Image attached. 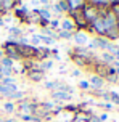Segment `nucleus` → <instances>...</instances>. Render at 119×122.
I'll return each instance as SVG.
<instances>
[{
	"mask_svg": "<svg viewBox=\"0 0 119 122\" xmlns=\"http://www.w3.org/2000/svg\"><path fill=\"white\" fill-rule=\"evenodd\" d=\"M0 66H5V67L13 69V67H15V63H13L10 58H6V56H0Z\"/></svg>",
	"mask_w": 119,
	"mask_h": 122,
	"instance_id": "nucleus-21",
	"label": "nucleus"
},
{
	"mask_svg": "<svg viewBox=\"0 0 119 122\" xmlns=\"http://www.w3.org/2000/svg\"><path fill=\"white\" fill-rule=\"evenodd\" d=\"M16 109H19L21 114H32V116H34V112L39 109V103L31 101L29 98H24L23 101H19V103H18Z\"/></svg>",
	"mask_w": 119,
	"mask_h": 122,
	"instance_id": "nucleus-1",
	"label": "nucleus"
},
{
	"mask_svg": "<svg viewBox=\"0 0 119 122\" xmlns=\"http://www.w3.org/2000/svg\"><path fill=\"white\" fill-rule=\"evenodd\" d=\"M88 84H90V88H92V90H103V87H105V79L100 77V76H97V74H93V76L88 77Z\"/></svg>",
	"mask_w": 119,
	"mask_h": 122,
	"instance_id": "nucleus-5",
	"label": "nucleus"
},
{
	"mask_svg": "<svg viewBox=\"0 0 119 122\" xmlns=\"http://www.w3.org/2000/svg\"><path fill=\"white\" fill-rule=\"evenodd\" d=\"M39 39H40V43H45V45H53V43H55L53 39H48V37L42 36V34H39Z\"/></svg>",
	"mask_w": 119,
	"mask_h": 122,
	"instance_id": "nucleus-28",
	"label": "nucleus"
},
{
	"mask_svg": "<svg viewBox=\"0 0 119 122\" xmlns=\"http://www.w3.org/2000/svg\"><path fill=\"white\" fill-rule=\"evenodd\" d=\"M60 29H61V30H68V32H74V30H76L74 21L69 18V16L60 19Z\"/></svg>",
	"mask_w": 119,
	"mask_h": 122,
	"instance_id": "nucleus-8",
	"label": "nucleus"
},
{
	"mask_svg": "<svg viewBox=\"0 0 119 122\" xmlns=\"http://www.w3.org/2000/svg\"><path fill=\"white\" fill-rule=\"evenodd\" d=\"M109 10H111V13L116 16V19L119 21V2H113V5H111Z\"/></svg>",
	"mask_w": 119,
	"mask_h": 122,
	"instance_id": "nucleus-27",
	"label": "nucleus"
},
{
	"mask_svg": "<svg viewBox=\"0 0 119 122\" xmlns=\"http://www.w3.org/2000/svg\"><path fill=\"white\" fill-rule=\"evenodd\" d=\"M2 109L5 112H8V114H13V112H16V104L11 103V101H5L2 104Z\"/></svg>",
	"mask_w": 119,
	"mask_h": 122,
	"instance_id": "nucleus-18",
	"label": "nucleus"
},
{
	"mask_svg": "<svg viewBox=\"0 0 119 122\" xmlns=\"http://www.w3.org/2000/svg\"><path fill=\"white\" fill-rule=\"evenodd\" d=\"M13 69L10 67H5V66H0V76L2 77H13Z\"/></svg>",
	"mask_w": 119,
	"mask_h": 122,
	"instance_id": "nucleus-23",
	"label": "nucleus"
},
{
	"mask_svg": "<svg viewBox=\"0 0 119 122\" xmlns=\"http://www.w3.org/2000/svg\"><path fill=\"white\" fill-rule=\"evenodd\" d=\"M72 34L74 32H68V30H57V37L61 40H72Z\"/></svg>",
	"mask_w": 119,
	"mask_h": 122,
	"instance_id": "nucleus-19",
	"label": "nucleus"
},
{
	"mask_svg": "<svg viewBox=\"0 0 119 122\" xmlns=\"http://www.w3.org/2000/svg\"><path fill=\"white\" fill-rule=\"evenodd\" d=\"M21 117V121L23 122H40V119L36 116H32V114H19Z\"/></svg>",
	"mask_w": 119,
	"mask_h": 122,
	"instance_id": "nucleus-22",
	"label": "nucleus"
},
{
	"mask_svg": "<svg viewBox=\"0 0 119 122\" xmlns=\"http://www.w3.org/2000/svg\"><path fill=\"white\" fill-rule=\"evenodd\" d=\"M118 30H119V21H118Z\"/></svg>",
	"mask_w": 119,
	"mask_h": 122,
	"instance_id": "nucleus-37",
	"label": "nucleus"
},
{
	"mask_svg": "<svg viewBox=\"0 0 119 122\" xmlns=\"http://www.w3.org/2000/svg\"><path fill=\"white\" fill-rule=\"evenodd\" d=\"M82 16H84V19H85V23L90 26L95 19L100 16V11H98L97 8H93V6L87 2V3H85V6L82 8Z\"/></svg>",
	"mask_w": 119,
	"mask_h": 122,
	"instance_id": "nucleus-2",
	"label": "nucleus"
},
{
	"mask_svg": "<svg viewBox=\"0 0 119 122\" xmlns=\"http://www.w3.org/2000/svg\"><path fill=\"white\" fill-rule=\"evenodd\" d=\"M32 11L37 15L39 18H42V19H47V21H50L52 19V13L48 8H34Z\"/></svg>",
	"mask_w": 119,
	"mask_h": 122,
	"instance_id": "nucleus-11",
	"label": "nucleus"
},
{
	"mask_svg": "<svg viewBox=\"0 0 119 122\" xmlns=\"http://www.w3.org/2000/svg\"><path fill=\"white\" fill-rule=\"evenodd\" d=\"M79 90H82V92H90L92 88H90V84H88V80H79Z\"/></svg>",
	"mask_w": 119,
	"mask_h": 122,
	"instance_id": "nucleus-25",
	"label": "nucleus"
},
{
	"mask_svg": "<svg viewBox=\"0 0 119 122\" xmlns=\"http://www.w3.org/2000/svg\"><path fill=\"white\" fill-rule=\"evenodd\" d=\"M93 42L97 45V48H101V50H106V47L111 43V42H108L105 37H93Z\"/></svg>",
	"mask_w": 119,
	"mask_h": 122,
	"instance_id": "nucleus-14",
	"label": "nucleus"
},
{
	"mask_svg": "<svg viewBox=\"0 0 119 122\" xmlns=\"http://www.w3.org/2000/svg\"><path fill=\"white\" fill-rule=\"evenodd\" d=\"M37 69L40 71V72H47V71H50V69H53V60H47V61H40L37 64Z\"/></svg>",
	"mask_w": 119,
	"mask_h": 122,
	"instance_id": "nucleus-13",
	"label": "nucleus"
},
{
	"mask_svg": "<svg viewBox=\"0 0 119 122\" xmlns=\"http://www.w3.org/2000/svg\"><path fill=\"white\" fill-rule=\"evenodd\" d=\"M81 69H74V71H72V72H71V76H72V77H81Z\"/></svg>",
	"mask_w": 119,
	"mask_h": 122,
	"instance_id": "nucleus-33",
	"label": "nucleus"
},
{
	"mask_svg": "<svg viewBox=\"0 0 119 122\" xmlns=\"http://www.w3.org/2000/svg\"><path fill=\"white\" fill-rule=\"evenodd\" d=\"M0 27H5V23H3V18H0Z\"/></svg>",
	"mask_w": 119,
	"mask_h": 122,
	"instance_id": "nucleus-35",
	"label": "nucleus"
},
{
	"mask_svg": "<svg viewBox=\"0 0 119 122\" xmlns=\"http://www.w3.org/2000/svg\"><path fill=\"white\" fill-rule=\"evenodd\" d=\"M19 5V2H15V0H0V8H2V13L11 11L16 6Z\"/></svg>",
	"mask_w": 119,
	"mask_h": 122,
	"instance_id": "nucleus-9",
	"label": "nucleus"
},
{
	"mask_svg": "<svg viewBox=\"0 0 119 122\" xmlns=\"http://www.w3.org/2000/svg\"><path fill=\"white\" fill-rule=\"evenodd\" d=\"M98 119H100L101 122H106L108 121V114H106V112H103V114H100V116H98Z\"/></svg>",
	"mask_w": 119,
	"mask_h": 122,
	"instance_id": "nucleus-34",
	"label": "nucleus"
},
{
	"mask_svg": "<svg viewBox=\"0 0 119 122\" xmlns=\"http://www.w3.org/2000/svg\"><path fill=\"white\" fill-rule=\"evenodd\" d=\"M87 2H84V0H66V5H68V16L71 15H74L77 11H82V8L85 6Z\"/></svg>",
	"mask_w": 119,
	"mask_h": 122,
	"instance_id": "nucleus-3",
	"label": "nucleus"
},
{
	"mask_svg": "<svg viewBox=\"0 0 119 122\" xmlns=\"http://www.w3.org/2000/svg\"><path fill=\"white\" fill-rule=\"evenodd\" d=\"M98 106H101V108H105V109H113V103H105V101H103V103H98Z\"/></svg>",
	"mask_w": 119,
	"mask_h": 122,
	"instance_id": "nucleus-30",
	"label": "nucleus"
},
{
	"mask_svg": "<svg viewBox=\"0 0 119 122\" xmlns=\"http://www.w3.org/2000/svg\"><path fill=\"white\" fill-rule=\"evenodd\" d=\"M52 100L53 103H61V101H71L72 100V95L69 93H64V92H52Z\"/></svg>",
	"mask_w": 119,
	"mask_h": 122,
	"instance_id": "nucleus-7",
	"label": "nucleus"
},
{
	"mask_svg": "<svg viewBox=\"0 0 119 122\" xmlns=\"http://www.w3.org/2000/svg\"><path fill=\"white\" fill-rule=\"evenodd\" d=\"M47 27H48V29H52V30L60 29V19H58V18L50 19V21H48V26H47Z\"/></svg>",
	"mask_w": 119,
	"mask_h": 122,
	"instance_id": "nucleus-24",
	"label": "nucleus"
},
{
	"mask_svg": "<svg viewBox=\"0 0 119 122\" xmlns=\"http://www.w3.org/2000/svg\"><path fill=\"white\" fill-rule=\"evenodd\" d=\"M58 85H60L58 80H47V82L44 84V88H45V90H50V92H57Z\"/></svg>",
	"mask_w": 119,
	"mask_h": 122,
	"instance_id": "nucleus-17",
	"label": "nucleus"
},
{
	"mask_svg": "<svg viewBox=\"0 0 119 122\" xmlns=\"http://www.w3.org/2000/svg\"><path fill=\"white\" fill-rule=\"evenodd\" d=\"M29 10L27 8H24V6H21V8H15V15H16V18H19L21 21H24V23H27V16H29Z\"/></svg>",
	"mask_w": 119,
	"mask_h": 122,
	"instance_id": "nucleus-12",
	"label": "nucleus"
},
{
	"mask_svg": "<svg viewBox=\"0 0 119 122\" xmlns=\"http://www.w3.org/2000/svg\"><path fill=\"white\" fill-rule=\"evenodd\" d=\"M0 15H2V8H0Z\"/></svg>",
	"mask_w": 119,
	"mask_h": 122,
	"instance_id": "nucleus-38",
	"label": "nucleus"
},
{
	"mask_svg": "<svg viewBox=\"0 0 119 122\" xmlns=\"http://www.w3.org/2000/svg\"><path fill=\"white\" fill-rule=\"evenodd\" d=\"M27 79L34 80V82H40V80H44V72H40L37 67L31 69V71H27Z\"/></svg>",
	"mask_w": 119,
	"mask_h": 122,
	"instance_id": "nucleus-10",
	"label": "nucleus"
},
{
	"mask_svg": "<svg viewBox=\"0 0 119 122\" xmlns=\"http://www.w3.org/2000/svg\"><path fill=\"white\" fill-rule=\"evenodd\" d=\"M0 84H2L3 87H6V85H13V84H16V77H3Z\"/></svg>",
	"mask_w": 119,
	"mask_h": 122,
	"instance_id": "nucleus-26",
	"label": "nucleus"
},
{
	"mask_svg": "<svg viewBox=\"0 0 119 122\" xmlns=\"http://www.w3.org/2000/svg\"><path fill=\"white\" fill-rule=\"evenodd\" d=\"M2 121H3V116H0V122H2Z\"/></svg>",
	"mask_w": 119,
	"mask_h": 122,
	"instance_id": "nucleus-36",
	"label": "nucleus"
},
{
	"mask_svg": "<svg viewBox=\"0 0 119 122\" xmlns=\"http://www.w3.org/2000/svg\"><path fill=\"white\" fill-rule=\"evenodd\" d=\"M58 92H64V93L72 95V93H74V87L68 85V84H61V82H60V85H58Z\"/></svg>",
	"mask_w": 119,
	"mask_h": 122,
	"instance_id": "nucleus-20",
	"label": "nucleus"
},
{
	"mask_svg": "<svg viewBox=\"0 0 119 122\" xmlns=\"http://www.w3.org/2000/svg\"><path fill=\"white\" fill-rule=\"evenodd\" d=\"M114 56H111L108 51H103V55H101V64H105V66H113V63H114Z\"/></svg>",
	"mask_w": 119,
	"mask_h": 122,
	"instance_id": "nucleus-16",
	"label": "nucleus"
},
{
	"mask_svg": "<svg viewBox=\"0 0 119 122\" xmlns=\"http://www.w3.org/2000/svg\"><path fill=\"white\" fill-rule=\"evenodd\" d=\"M88 3L93 6V8H97L100 13L109 10V8H111V5H113V2H108V0H90Z\"/></svg>",
	"mask_w": 119,
	"mask_h": 122,
	"instance_id": "nucleus-6",
	"label": "nucleus"
},
{
	"mask_svg": "<svg viewBox=\"0 0 119 122\" xmlns=\"http://www.w3.org/2000/svg\"><path fill=\"white\" fill-rule=\"evenodd\" d=\"M72 122H88V117L82 114V116L79 117V119H76V121H72Z\"/></svg>",
	"mask_w": 119,
	"mask_h": 122,
	"instance_id": "nucleus-32",
	"label": "nucleus"
},
{
	"mask_svg": "<svg viewBox=\"0 0 119 122\" xmlns=\"http://www.w3.org/2000/svg\"><path fill=\"white\" fill-rule=\"evenodd\" d=\"M88 122H101V121L98 119V116H95V114H92V116H88Z\"/></svg>",
	"mask_w": 119,
	"mask_h": 122,
	"instance_id": "nucleus-31",
	"label": "nucleus"
},
{
	"mask_svg": "<svg viewBox=\"0 0 119 122\" xmlns=\"http://www.w3.org/2000/svg\"><path fill=\"white\" fill-rule=\"evenodd\" d=\"M6 98H8V100H13V101H23V100L26 98V93H24L23 90H18V92H13V93H10Z\"/></svg>",
	"mask_w": 119,
	"mask_h": 122,
	"instance_id": "nucleus-15",
	"label": "nucleus"
},
{
	"mask_svg": "<svg viewBox=\"0 0 119 122\" xmlns=\"http://www.w3.org/2000/svg\"><path fill=\"white\" fill-rule=\"evenodd\" d=\"M72 61H74L76 64L79 66V69H81V67H84V66H87V61L82 60V58H77V56H72Z\"/></svg>",
	"mask_w": 119,
	"mask_h": 122,
	"instance_id": "nucleus-29",
	"label": "nucleus"
},
{
	"mask_svg": "<svg viewBox=\"0 0 119 122\" xmlns=\"http://www.w3.org/2000/svg\"><path fill=\"white\" fill-rule=\"evenodd\" d=\"M72 40L76 42L77 47H85L88 43V36L85 34V30H74V34H72Z\"/></svg>",
	"mask_w": 119,
	"mask_h": 122,
	"instance_id": "nucleus-4",
	"label": "nucleus"
}]
</instances>
